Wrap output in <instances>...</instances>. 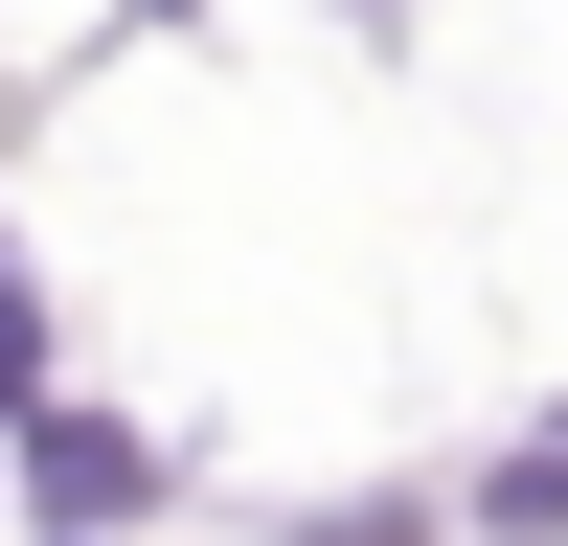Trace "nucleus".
I'll return each instance as SVG.
<instances>
[{"mask_svg": "<svg viewBox=\"0 0 568 546\" xmlns=\"http://www.w3.org/2000/svg\"><path fill=\"white\" fill-rule=\"evenodd\" d=\"M23 478H45V524H114L160 455H136V433H69V410H45V433H23Z\"/></svg>", "mask_w": 568, "mask_h": 546, "instance_id": "nucleus-1", "label": "nucleus"}, {"mask_svg": "<svg viewBox=\"0 0 568 546\" xmlns=\"http://www.w3.org/2000/svg\"><path fill=\"white\" fill-rule=\"evenodd\" d=\"M500 524H568V410H546V455H500Z\"/></svg>", "mask_w": 568, "mask_h": 546, "instance_id": "nucleus-2", "label": "nucleus"}]
</instances>
